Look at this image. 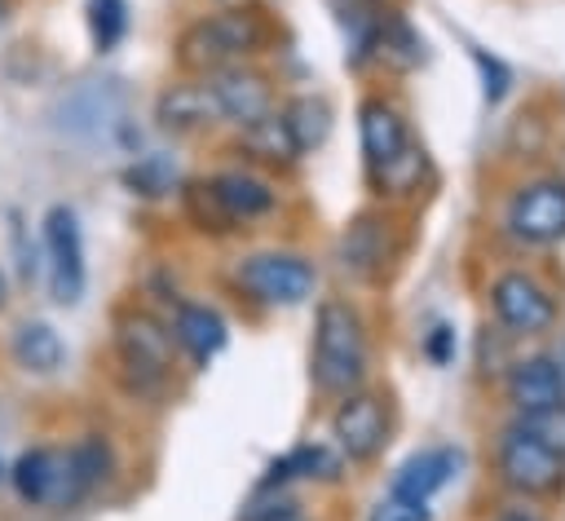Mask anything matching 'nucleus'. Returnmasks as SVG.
Wrapping results in <instances>:
<instances>
[{
    "instance_id": "nucleus-1",
    "label": "nucleus",
    "mask_w": 565,
    "mask_h": 521,
    "mask_svg": "<svg viewBox=\"0 0 565 521\" xmlns=\"http://www.w3.org/2000/svg\"><path fill=\"white\" fill-rule=\"evenodd\" d=\"M110 375L132 402H159L177 380V344L163 313L150 305H124L110 322Z\"/></svg>"
},
{
    "instance_id": "nucleus-2",
    "label": "nucleus",
    "mask_w": 565,
    "mask_h": 521,
    "mask_svg": "<svg viewBox=\"0 0 565 521\" xmlns=\"http://www.w3.org/2000/svg\"><path fill=\"white\" fill-rule=\"evenodd\" d=\"M269 22L256 4H216L207 13H194L177 40H172V62L181 75H212L238 62H256L265 53Z\"/></svg>"
},
{
    "instance_id": "nucleus-3",
    "label": "nucleus",
    "mask_w": 565,
    "mask_h": 521,
    "mask_svg": "<svg viewBox=\"0 0 565 521\" xmlns=\"http://www.w3.org/2000/svg\"><path fill=\"white\" fill-rule=\"evenodd\" d=\"M371 371V331L362 309L349 296H322L313 305V336H309V384L322 397H344L362 389Z\"/></svg>"
},
{
    "instance_id": "nucleus-4",
    "label": "nucleus",
    "mask_w": 565,
    "mask_h": 521,
    "mask_svg": "<svg viewBox=\"0 0 565 521\" xmlns=\"http://www.w3.org/2000/svg\"><path fill=\"white\" fill-rule=\"evenodd\" d=\"M318 260L296 247H252L230 265V287L256 309H300L318 296Z\"/></svg>"
},
{
    "instance_id": "nucleus-5",
    "label": "nucleus",
    "mask_w": 565,
    "mask_h": 521,
    "mask_svg": "<svg viewBox=\"0 0 565 521\" xmlns=\"http://www.w3.org/2000/svg\"><path fill=\"white\" fill-rule=\"evenodd\" d=\"M35 230H40L35 243H40L44 291L57 309H75L88 291V247H84V221L75 203H62V199L49 203Z\"/></svg>"
},
{
    "instance_id": "nucleus-6",
    "label": "nucleus",
    "mask_w": 565,
    "mask_h": 521,
    "mask_svg": "<svg viewBox=\"0 0 565 521\" xmlns=\"http://www.w3.org/2000/svg\"><path fill=\"white\" fill-rule=\"evenodd\" d=\"M331 446L349 459V464H371L384 455L388 446V433H393V419H388V402L375 393V389H349L344 397H335L331 406Z\"/></svg>"
},
{
    "instance_id": "nucleus-7",
    "label": "nucleus",
    "mask_w": 565,
    "mask_h": 521,
    "mask_svg": "<svg viewBox=\"0 0 565 521\" xmlns=\"http://www.w3.org/2000/svg\"><path fill=\"white\" fill-rule=\"evenodd\" d=\"M4 486L26 512H66V455L62 442H31L4 464Z\"/></svg>"
},
{
    "instance_id": "nucleus-8",
    "label": "nucleus",
    "mask_w": 565,
    "mask_h": 521,
    "mask_svg": "<svg viewBox=\"0 0 565 521\" xmlns=\"http://www.w3.org/2000/svg\"><path fill=\"white\" fill-rule=\"evenodd\" d=\"M66 455V512L88 508L97 495H106L119 481V446L106 428H79L62 437Z\"/></svg>"
},
{
    "instance_id": "nucleus-9",
    "label": "nucleus",
    "mask_w": 565,
    "mask_h": 521,
    "mask_svg": "<svg viewBox=\"0 0 565 521\" xmlns=\"http://www.w3.org/2000/svg\"><path fill=\"white\" fill-rule=\"evenodd\" d=\"M490 309L508 336H543L556 327V296L530 269H503L490 283Z\"/></svg>"
},
{
    "instance_id": "nucleus-10",
    "label": "nucleus",
    "mask_w": 565,
    "mask_h": 521,
    "mask_svg": "<svg viewBox=\"0 0 565 521\" xmlns=\"http://www.w3.org/2000/svg\"><path fill=\"white\" fill-rule=\"evenodd\" d=\"M508 234L525 247H552L565 238V177H534L525 181L503 216Z\"/></svg>"
},
{
    "instance_id": "nucleus-11",
    "label": "nucleus",
    "mask_w": 565,
    "mask_h": 521,
    "mask_svg": "<svg viewBox=\"0 0 565 521\" xmlns=\"http://www.w3.org/2000/svg\"><path fill=\"white\" fill-rule=\"evenodd\" d=\"M163 322H168V336L177 344V358L190 371H207L216 362V353L230 344V322L207 300L177 296L172 305H163Z\"/></svg>"
},
{
    "instance_id": "nucleus-12",
    "label": "nucleus",
    "mask_w": 565,
    "mask_h": 521,
    "mask_svg": "<svg viewBox=\"0 0 565 521\" xmlns=\"http://www.w3.org/2000/svg\"><path fill=\"white\" fill-rule=\"evenodd\" d=\"M494 468H499L503 486L516 495H556L565 486V459L516 424L499 437Z\"/></svg>"
},
{
    "instance_id": "nucleus-13",
    "label": "nucleus",
    "mask_w": 565,
    "mask_h": 521,
    "mask_svg": "<svg viewBox=\"0 0 565 521\" xmlns=\"http://www.w3.org/2000/svg\"><path fill=\"white\" fill-rule=\"evenodd\" d=\"M203 181H207V194L216 199V208H221V216L230 221L234 234L278 212V185H274L269 172H260V168L230 163V168L203 172Z\"/></svg>"
},
{
    "instance_id": "nucleus-14",
    "label": "nucleus",
    "mask_w": 565,
    "mask_h": 521,
    "mask_svg": "<svg viewBox=\"0 0 565 521\" xmlns=\"http://www.w3.org/2000/svg\"><path fill=\"white\" fill-rule=\"evenodd\" d=\"M203 79H207V93L216 102V119L225 128H247L252 119H260V115H269L278 106L274 75L265 66H256V62H238V66L212 71Z\"/></svg>"
},
{
    "instance_id": "nucleus-15",
    "label": "nucleus",
    "mask_w": 565,
    "mask_h": 521,
    "mask_svg": "<svg viewBox=\"0 0 565 521\" xmlns=\"http://www.w3.org/2000/svg\"><path fill=\"white\" fill-rule=\"evenodd\" d=\"M4 358H9V366H13L18 375H26V380H57V375L66 371V362H71V344H66V336L57 331V322H49V318H40V313H26V318H18V322L9 327V336H4Z\"/></svg>"
},
{
    "instance_id": "nucleus-16",
    "label": "nucleus",
    "mask_w": 565,
    "mask_h": 521,
    "mask_svg": "<svg viewBox=\"0 0 565 521\" xmlns=\"http://www.w3.org/2000/svg\"><path fill=\"white\" fill-rule=\"evenodd\" d=\"M393 256H397V238H393V221L384 212H358L344 225L340 243H335L340 269L349 278H358V283L384 278V269L393 265Z\"/></svg>"
},
{
    "instance_id": "nucleus-17",
    "label": "nucleus",
    "mask_w": 565,
    "mask_h": 521,
    "mask_svg": "<svg viewBox=\"0 0 565 521\" xmlns=\"http://www.w3.org/2000/svg\"><path fill=\"white\" fill-rule=\"evenodd\" d=\"M216 124H221L216 119V102H212L203 75H177L172 84H163L154 93V128L159 132L199 137V132H212Z\"/></svg>"
},
{
    "instance_id": "nucleus-18",
    "label": "nucleus",
    "mask_w": 565,
    "mask_h": 521,
    "mask_svg": "<svg viewBox=\"0 0 565 521\" xmlns=\"http://www.w3.org/2000/svg\"><path fill=\"white\" fill-rule=\"evenodd\" d=\"M411 128H406V115L393 97L384 93H366L358 102V146H362V168L366 172H380L393 155H402L411 146Z\"/></svg>"
},
{
    "instance_id": "nucleus-19",
    "label": "nucleus",
    "mask_w": 565,
    "mask_h": 521,
    "mask_svg": "<svg viewBox=\"0 0 565 521\" xmlns=\"http://www.w3.org/2000/svg\"><path fill=\"white\" fill-rule=\"evenodd\" d=\"M349 472V459L331 446V442H296L291 450H282L278 459L265 464L260 481L256 486H269V490H287L296 481H309V486H340Z\"/></svg>"
},
{
    "instance_id": "nucleus-20",
    "label": "nucleus",
    "mask_w": 565,
    "mask_h": 521,
    "mask_svg": "<svg viewBox=\"0 0 565 521\" xmlns=\"http://www.w3.org/2000/svg\"><path fill=\"white\" fill-rule=\"evenodd\" d=\"M503 393H508V402L516 406V415H530V411L556 406V402H565V362H561V358H552V353L516 358V362L508 366Z\"/></svg>"
},
{
    "instance_id": "nucleus-21",
    "label": "nucleus",
    "mask_w": 565,
    "mask_h": 521,
    "mask_svg": "<svg viewBox=\"0 0 565 521\" xmlns=\"http://www.w3.org/2000/svg\"><path fill=\"white\" fill-rule=\"evenodd\" d=\"M463 468V450L459 446H424L415 450L411 459L397 464L393 481H388V495H402V499H433L437 490H446Z\"/></svg>"
},
{
    "instance_id": "nucleus-22",
    "label": "nucleus",
    "mask_w": 565,
    "mask_h": 521,
    "mask_svg": "<svg viewBox=\"0 0 565 521\" xmlns=\"http://www.w3.org/2000/svg\"><path fill=\"white\" fill-rule=\"evenodd\" d=\"M234 146L247 159V168H260V172H287V168L300 163V150H296V141H291L278 106L269 115L252 119L247 128H234Z\"/></svg>"
},
{
    "instance_id": "nucleus-23",
    "label": "nucleus",
    "mask_w": 565,
    "mask_h": 521,
    "mask_svg": "<svg viewBox=\"0 0 565 521\" xmlns=\"http://www.w3.org/2000/svg\"><path fill=\"white\" fill-rule=\"evenodd\" d=\"M424 57H428V53H424V35H419L402 13L384 9V13H380V22H375L371 62H380V66H388V71H397V75H406V71H415Z\"/></svg>"
},
{
    "instance_id": "nucleus-24",
    "label": "nucleus",
    "mask_w": 565,
    "mask_h": 521,
    "mask_svg": "<svg viewBox=\"0 0 565 521\" xmlns=\"http://www.w3.org/2000/svg\"><path fill=\"white\" fill-rule=\"evenodd\" d=\"M181 172H177V159L168 150H146V155H132L119 172V185L132 194V199H146V203H159V199H172L181 190Z\"/></svg>"
},
{
    "instance_id": "nucleus-25",
    "label": "nucleus",
    "mask_w": 565,
    "mask_h": 521,
    "mask_svg": "<svg viewBox=\"0 0 565 521\" xmlns=\"http://www.w3.org/2000/svg\"><path fill=\"white\" fill-rule=\"evenodd\" d=\"M278 115H282V124H287V132H291L300 159L313 155V150L331 137V102H327L322 93H296V97H287V102L278 106Z\"/></svg>"
},
{
    "instance_id": "nucleus-26",
    "label": "nucleus",
    "mask_w": 565,
    "mask_h": 521,
    "mask_svg": "<svg viewBox=\"0 0 565 521\" xmlns=\"http://www.w3.org/2000/svg\"><path fill=\"white\" fill-rule=\"evenodd\" d=\"M424 177H428V155L419 141H411L402 155H393L380 172H366V181L380 199H411V194H419Z\"/></svg>"
},
{
    "instance_id": "nucleus-27",
    "label": "nucleus",
    "mask_w": 565,
    "mask_h": 521,
    "mask_svg": "<svg viewBox=\"0 0 565 521\" xmlns=\"http://www.w3.org/2000/svg\"><path fill=\"white\" fill-rule=\"evenodd\" d=\"M84 31L93 53H115L132 31V4L128 0H84Z\"/></svg>"
},
{
    "instance_id": "nucleus-28",
    "label": "nucleus",
    "mask_w": 565,
    "mask_h": 521,
    "mask_svg": "<svg viewBox=\"0 0 565 521\" xmlns=\"http://www.w3.org/2000/svg\"><path fill=\"white\" fill-rule=\"evenodd\" d=\"M300 499L291 490H269V486H256V495L243 503L238 521H300Z\"/></svg>"
},
{
    "instance_id": "nucleus-29",
    "label": "nucleus",
    "mask_w": 565,
    "mask_h": 521,
    "mask_svg": "<svg viewBox=\"0 0 565 521\" xmlns=\"http://www.w3.org/2000/svg\"><path fill=\"white\" fill-rule=\"evenodd\" d=\"M516 428H525L530 437H539L547 450H556L565 459V402L530 411V415H516Z\"/></svg>"
},
{
    "instance_id": "nucleus-30",
    "label": "nucleus",
    "mask_w": 565,
    "mask_h": 521,
    "mask_svg": "<svg viewBox=\"0 0 565 521\" xmlns=\"http://www.w3.org/2000/svg\"><path fill=\"white\" fill-rule=\"evenodd\" d=\"M9 243L18 252V283L31 287L40 278V243H31V225H22L18 208H9Z\"/></svg>"
},
{
    "instance_id": "nucleus-31",
    "label": "nucleus",
    "mask_w": 565,
    "mask_h": 521,
    "mask_svg": "<svg viewBox=\"0 0 565 521\" xmlns=\"http://www.w3.org/2000/svg\"><path fill=\"white\" fill-rule=\"evenodd\" d=\"M366 521H433V508L424 499H402V495H380L366 508Z\"/></svg>"
},
{
    "instance_id": "nucleus-32",
    "label": "nucleus",
    "mask_w": 565,
    "mask_h": 521,
    "mask_svg": "<svg viewBox=\"0 0 565 521\" xmlns=\"http://www.w3.org/2000/svg\"><path fill=\"white\" fill-rule=\"evenodd\" d=\"M472 62H477V71H481V93H486V102H499L503 93H508V66L499 62V57H490L486 49H472Z\"/></svg>"
},
{
    "instance_id": "nucleus-33",
    "label": "nucleus",
    "mask_w": 565,
    "mask_h": 521,
    "mask_svg": "<svg viewBox=\"0 0 565 521\" xmlns=\"http://www.w3.org/2000/svg\"><path fill=\"white\" fill-rule=\"evenodd\" d=\"M424 353H428L433 362H450V353H455V331H450L446 322H437V327L428 331V340H424Z\"/></svg>"
},
{
    "instance_id": "nucleus-34",
    "label": "nucleus",
    "mask_w": 565,
    "mask_h": 521,
    "mask_svg": "<svg viewBox=\"0 0 565 521\" xmlns=\"http://www.w3.org/2000/svg\"><path fill=\"white\" fill-rule=\"evenodd\" d=\"M9 305H13V274H9L4 260H0V318L9 313Z\"/></svg>"
},
{
    "instance_id": "nucleus-35",
    "label": "nucleus",
    "mask_w": 565,
    "mask_h": 521,
    "mask_svg": "<svg viewBox=\"0 0 565 521\" xmlns=\"http://www.w3.org/2000/svg\"><path fill=\"white\" fill-rule=\"evenodd\" d=\"M494 521H543V517H539L534 508H525V503H521V508H508V512H499Z\"/></svg>"
},
{
    "instance_id": "nucleus-36",
    "label": "nucleus",
    "mask_w": 565,
    "mask_h": 521,
    "mask_svg": "<svg viewBox=\"0 0 565 521\" xmlns=\"http://www.w3.org/2000/svg\"><path fill=\"white\" fill-rule=\"evenodd\" d=\"M13 13H18V0H0V31L13 22Z\"/></svg>"
},
{
    "instance_id": "nucleus-37",
    "label": "nucleus",
    "mask_w": 565,
    "mask_h": 521,
    "mask_svg": "<svg viewBox=\"0 0 565 521\" xmlns=\"http://www.w3.org/2000/svg\"><path fill=\"white\" fill-rule=\"evenodd\" d=\"M4 464H9V459H0V486H4Z\"/></svg>"
},
{
    "instance_id": "nucleus-38",
    "label": "nucleus",
    "mask_w": 565,
    "mask_h": 521,
    "mask_svg": "<svg viewBox=\"0 0 565 521\" xmlns=\"http://www.w3.org/2000/svg\"><path fill=\"white\" fill-rule=\"evenodd\" d=\"M212 4H234V0H212Z\"/></svg>"
},
{
    "instance_id": "nucleus-39",
    "label": "nucleus",
    "mask_w": 565,
    "mask_h": 521,
    "mask_svg": "<svg viewBox=\"0 0 565 521\" xmlns=\"http://www.w3.org/2000/svg\"><path fill=\"white\" fill-rule=\"evenodd\" d=\"M300 521H305V517H300Z\"/></svg>"
}]
</instances>
